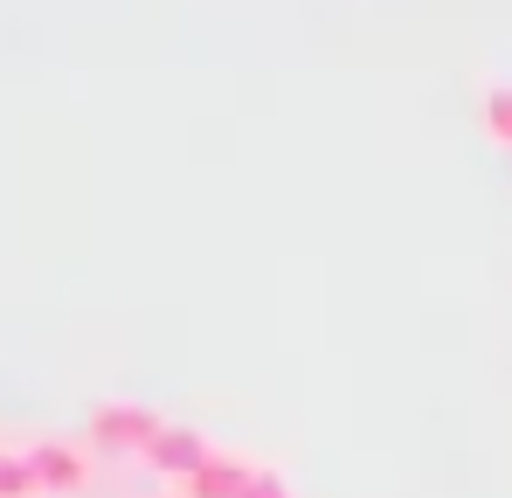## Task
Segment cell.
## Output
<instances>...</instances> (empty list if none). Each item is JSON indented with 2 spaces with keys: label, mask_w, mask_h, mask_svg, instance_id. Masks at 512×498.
Segmentation results:
<instances>
[{
  "label": "cell",
  "mask_w": 512,
  "mask_h": 498,
  "mask_svg": "<svg viewBox=\"0 0 512 498\" xmlns=\"http://www.w3.org/2000/svg\"><path fill=\"white\" fill-rule=\"evenodd\" d=\"M160 429H167V415L146 409V402H97L90 409V443L111 457H146Z\"/></svg>",
  "instance_id": "6da1fadb"
},
{
  "label": "cell",
  "mask_w": 512,
  "mask_h": 498,
  "mask_svg": "<svg viewBox=\"0 0 512 498\" xmlns=\"http://www.w3.org/2000/svg\"><path fill=\"white\" fill-rule=\"evenodd\" d=\"M208 457H215V443H208V436H201L194 422H167V429L153 436V450H146L139 464H146L153 478H167V485H187V478H194V471H201Z\"/></svg>",
  "instance_id": "7a4b0ae2"
},
{
  "label": "cell",
  "mask_w": 512,
  "mask_h": 498,
  "mask_svg": "<svg viewBox=\"0 0 512 498\" xmlns=\"http://www.w3.org/2000/svg\"><path fill=\"white\" fill-rule=\"evenodd\" d=\"M28 471H35V485H42V492H84L90 457H84V443L42 436V443H28Z\"/></svg>",
  "instance_id": "3957f363"
},
{
  "label": "cell",
  "mask_w": 512,
  "mask_h": 498,
  "mask_svg": "<svg viewBox=\"0 0 512 498\" xmlns=\"http://www.w3.org/2000/svg\"><path fill=\"white\" fill-rule=\"evenodd\" d=\"M250 485H256V464L250 457H236V450H215L180 492L187 498H250Z\"/></svg>",
  "instance_id": "277c9868"
},
{
  "label": "cell",
  "mask_w": 512,
  "mask_h": 498,
  "mask_svg": "<svg viewBox=\"0 0 512 498\" xmlns=\"http://www.w3.org/2000/svg\"><path fill=\"white\" fill-rule=\"evenodd\" d=\"M35 471H28V450H0V498H35Z\"/></svg>",
  "instance_id": "5b68a950"
},
{
  "label": "cell",
  "mask_w": 512,
  "mask_h": 498,
  "mask_svg": "<svg viewBox=\"0 0 512 498\" xmlns=\"http://www.w3.org/2000/svg\"><path fill=\"white\" fill-rule=\"evenodd\" d=\"M485 132L512 153V83H492L485 90Z\"/></svg>",
  "instance_id": "8992f818"
},
{
  "label": "cell",
  "mask_w": 512,
  "mask_h": 498,
  "mask_svg": "<svg viewBox=\"0 0 512 498\" xmlns=\"http://www.w3.org/2000/svg\"><path fill=\"white\" fill-rule=\"evenodd\" d=\"M250 498H291V478H284V471H270V464H256Z\"/></svg>",
  "instance_id": "52a82bcc"
},
{
  "label": "cell",
  "mask_w": 512,
  "mask_h": 498,
  "mask_svg": "<svg viewBox=\"0 0 512 498\" xmlns=\"http://www.w3.org/2000/svg\"><path fill=\"white\" fill-rule=\"evenodd\" d=\"M0 450H7V443H0Z\"/></svg>",
  "instance_id": "ba28073f"
}]
</instances>
